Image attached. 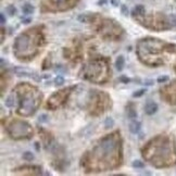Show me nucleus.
Segmentation results:
<instances>
[{
  "instance_id": "1",
  "label": "nucleus",
  "mask_w": 176,
  "mask_h": 176,
  "mask_svg": "<svg viewBox=\"0 0 176 176\" xmlns=\"http://www.w3.org/2000/svg\"><path fill=\"white\" fill-rule=\"evenodd\" d=\"M14 72L19 76H26V77H31V78H34L35 80L39 82L40 80V77H38L37 74L35 72H32L31 70L27 69H23V68H15L14 69Z\"/></svg>"
},
{
  "instance_id": "2",
  "label": "nucleus",
  "mask_w": 176,
  "mask_h": 176,
  "mask_svg": "<svg viewBox=\"0 0 176 176\" xmlns=\"http://www.w3.org/2000/svg\"><path fill=\"white\" fill-rule=\"evenodd\" d=\"M158 111V104L153 101H148L145 106V112L147 115H153Z\"/></svg>"
},
{
  "instance_id": "3",
  "label": "nucleus",
  "mask_w": 176,
  "mask_h": 176,
  "mask_svg": "<svg viewBox=\"0 0 176 176\" xmlns=\"http://www.w3.org/2000/svg\"><path fill=\"white\" fill-rule=\"evenodd\" d=\"M140 123H139L138 121H132L130 123V126H128V128H130V132L132 134H137L139 133V130H140Z\"/></svg>"
},
{
  "instance_id": "4",
  "label": "nucleus",
  "mask_w": 176,
  "mask_h": 176,
  "mask_svg": "<svg viewBox=\"0 0 176 176\" xmlns=\"http://www.w3.org/2000/svg\"><path fill=\"white\" fill-rule=\"evenodd\" d=\"M145 11H146V10H145L144 5H136L134 8V10L132 11V14H133V16H139V15H144Z\"/></svg>"
},
{
  "instance_id": "5",
  "label": "nucleus",
  "mask_w": 176,
  "mask_h": 176,
  "mask_svg": "<svg viewBox=\"0 0 176 176\" xmlns=\"http://www.w3.org/2000/svg\"><path fill=\"white\" fill-rule=\"evenodd\" d=\"M124 65H125V60H124V57L123 56H119L116 58L115 61V66L117 71H122L124 69Z\"/></svg>"
},
{
  "instance_id": "6",
  "label": "nucleus",
  "mask_w": 176,
  "mask_h": 176,
  "mask_svg": "<svg viewBox=\"0 0 176 176\" xmlns=\"http://www.w3.org/2000/svg\"><path fill=\"white\" fill-rule=\"evenodd\" d=\"M22 11H23L24 14H26V15H29V14H32L34 12V7L32 5H29V3H25V5L22 7Z\"/></svg>"
},
{
  "instance_id": "7",
  "label": "nucleus",
  "mask_w": 176,
  "mask_h": 176,
  "mask_svg": "<svg viewBox=\"0 0 176 176\" xmlns=\"http://www.w3.org/2000/svg\"><path fill=\"white\" fill-rule=\"evenodd\" d=\"M127 116H128L130 119H132V120H134V119L137 117V111L135 110V108L130 107L127 109Z\"/></svg>"
},
{
  "instance_id": "8",
  "label": "nucleus",
  "mask_w": 176,
  "mask_h": 176,
  "mask_svg": "<svg viewBox=\"0 0 176 176\" xmlns=\"http://www.w3.org/2000/svg\"><path fill=\"white\" fill-rule=\"evenodd\" d=\"M5 11H7V13L9 14L10 16H13L14 14H16V9H15L14 5H8Z\"/></svg>"
},
{
  "instance_id": "9",
  "label": "nucleus",
  "mask_w": 176,
  "mask_h": 176,
  "mask_svg": "<svg viewBox=\"0 0 176 176\" xmlns=\"http://www.w3.org/2000/svg\"><path fill=\"white\" fill-rule=\"evenodd\" d=\"M114 125V121L112 117H107L106 121H104V127L106 128H110V127H113Z\"/></svg>"
},
{
  "instance_id": "10",
  "label": "nucleus",
  "mask_w": 176,
  "mask_h": 176,
  "mask_svg": "<svg viewBox=\"0 0 176 176\" xmlns=\"http://www.w3.org/2000/svg\"><path fill=\"white\" fill-rule=\"evenodd\" d=\"M23 159L26 160V161H32L33 159H34V154L32 152H29V151H26L23 154Z\"/></svg>"
},
{
  "instance_id": "11",
  "label": "nucleus",
  "mask_w": 176,
  "mask_h": 176,
  "mask_svg": "<svg viewBox=\"0 0 176 176\" xmlns=\"http://www.w3.org/2000/svg\"><path fill=\"white\" fill-rule=\"evenodd\" d=\"M146 93V89H139V90H137V91H135L134 93H133V97L134 98H139V97H141L144 93Z\"/></svg>"
},
{
  "instance_id": "12",
  "label": "nucleus",
  "mask_w": 176,
  "mask_h": 176,
  "mask_svg": "<svg viewBox=\"0 0 176 176\" xmlns=\"http://www.w3.org/2000/svg\"><path fill=\"white\" fill-rule=\"evenodd\" d=\"M133 167H135V168H143V167H145V164L141 161L136 160V161L133 162Z\"/></svg>"
},
{
  "instance_id": "13",
  "label": "nucleus",
  "mask_w": 176,
  "mask_h": 176,
  "mask_svg": "<svg viewBox=\"0 0 176 176\" xmlns=\"http://www.w3.org/2000/svg\"><path fill=\"white\" fill-rule=\"evenodd\" d=\"M55 84L56 85H62V84H64V78L61 75H58L56 78H55Z\"/></svg>"
},
{
  "instance_id": "14",
  "label": "nucleus",
  "mask_w": 176,
  "mask_h": 176,
  "mask_svg": "<svg viewBox=\"0 0 176 176\" xmlns=\"http://www.w3.org/2000/svg\"><path fill=\"white\" fill-rule=\"evenodd\" d=\"M168 80V76H166V75H162V76H159L157 79L158 83H165V82H167Z\"/></svg>"
},
{
  "instance_id": "15",
  "label": "nucleus",
  "mask_w": 176,
  "mask_h": 176,
  "mask_svg": "<svg viewBox=\"0 0 176 176\" xmlns=\"http://www.w3.org/2000/svg\"><path fill=\"white\" fill-rule=\"evenodd\" d=\"M121 12H122V14L124 15V16H127L128 15V8H127V5H123L122 7H121Z\"/></svg>"
},
{
  "instance_id": "16",
  "label": "nucleus",
  "mask_w": 176,
  "mask_h": 176,
  "mask_svg": "<svg viewBox=\"0 0 176 176\" xmlns=\"http://www.w3.org/2000/svg\"><path fill=\"white\" fill-rule=\"evenodd\" d=\"M119 80H120V82H122V83H124V84H128L130 82V79L128 78V77L124 76V75H122L120 78H119Z\"/></svg>"
},
{
  "instance_id": "17",
  "label": "nucleus",
  "mask_w": 176,
  "mask_h": 176,
  "mask_svg": "<svg viewBox=\"0 0 176 176\" xmlns=\"http://www.w3.org/2000/svg\"><path fill=\"white\" fill-rule=\"evenodd\" d=\"M47 119H48V116L46 115V114H42V115L39 116V119H38V121L40 122V123H46L47 121Z\"/></svg>"
},
{
  "instance_id": "18",
  "label": "nucleus",
  "mask_w": 176,
  "mask_h": 176,
  "mask_svg": "<svg viewBox=\"0 0 176 176\" xmlns=\"http://www.w3.org/2000/svg\"><path fill=\"white\" fill-rule=\"evenodd\" d=\"M21 21H22L24 24H28V23H31V22H32V19H31V18H22V19H21Z\"/></svg>"
},
{
  "instance_id": "19",
  "label": "nucleus",
  "mask_w": 176,
  "mask_h": 176,
  "mask_svg": "<svg viewBox=\"0 0 176 176\" xmlns=\"http://www.w3.org/2000/svg\"><path fill=\"white\" fill-rule=\"evenodd\" d=\"M110 2L113 7H119V5H120V0H110Z\"/></svg>"
},
{
  "instance_id": "20",
  "label": "nucleus",
  "mask_w": 176,
  "mask_h": 176,
  "mask_svg": "<svg viewBox=\"0 0 176 176\" xmlns=\"http://www.w3.org/2000/svg\"><path fill=\"white\" fill-rule=\"evenodd\" d=\"M0 20H1V24L5 23V14H3V13L0 14Z\"/></svg>"
}]
</instances>
